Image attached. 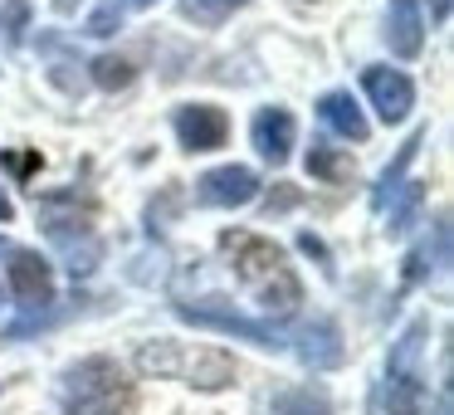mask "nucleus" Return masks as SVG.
Returning a JSON list of instances; mask_svg holds the SVG:
<instances>
[{
	"label": "nucleus",
	"instance_id": "obj_1",
	"mask_svg": "<svg viewBox=\"0 0 454 415\" xmlns=\"http://www.w3.org/2000/svg\"><path fill=\"white\" fill-rule=\"evenodd\" d=\"M215 245H220V254L230 259L235 278L254 294V303L264 308V313H284L288 317L298 303H303V284H298L294 264L284 259V249H278L274 239L249 235V230H225Z\"/></svg>",
	"mask_w": 454,
	"mask_h": 415
},
{
	"label": "nucleus",
	"instance_id": "obj_2",
	"mask_svg": "<svg viewBox=\"0 0 454 415\" xmlns=\"http://www.w3.org/2000/svg\"><path fill=\"white\" fill-rule=\"evenodd\" d=\"M59 411L64 415H132L137 405V386L113 356H83V362L59 372Z\"/></svg>",
	"mask_w": 454,
	"mask_h": 415
},
{
	"label": "nucleus",
	"instance_id": "obj_3",
	"mask_svg": "<svg viewBox=\"0 0 454 415\" xmlns=\"http://www.w3.org/2000/svg\"><path fill=\"white\" fill-rule=\"evenodd\" d=\"M137 366L147 376H171V381H186L196 391H225L235 386V356L220 352V347H186V342H142L137 347Z\"/></svg>",
	"mask_w": 454,
	"mask_h": 415
},
{
	"label": "nucleus",
	"instance_id": "obj_4",
	"mask_svg": "<svg viewBox=\"0 0 454 415\" xmlns=\"http://www.w3.org/2000/svg\"><path fill=\"white\" fill-rule=\"evenodd\" d=\"M425 337H430V323L415 317V323L391 342V356H386V415H420V401H425V386H420Z\"/></svg>",
	"mask_w": 454,
	"mask_h": 415
},
{
	"label": "nucleus",
	"instance_id": "obj_5",
	"mask_svg": "<svg viewBox=\"0 0 454 415\" xmlns=\"http://www.w3.org/2000/svg\"><path fill=\"white\" fill-rule=\"evenodd\" d=\"M171 313L181 317V323H196V327H215V333H230V337H245V342L264 347V352H278V347H288V333L274 323H264V317H249L239 313L230 298H200V303H171Z\"/></svg>",
	"mask_w": 454,
	"mask_h": 415
},
{
	"label": "nucleus",
	"instance_id": "obj_6",
	"mask_svg": "<svg viewBox=\"0 0 454 415\" xmlns=\"http://www.w3.org/2000/svg\"><path fill=\"white\" fill-rule=\"evenodd\" d=\"M362 89H366V98H372L376 118H381L386 128H395V122L411 118V108H415V83L405 79L401 69L366 64V69H362Z\"/></svg>",
	"mask_w": 454,
	"mask_h": 415
},
{
	"label": "nucleus",
	"instance_id": "obj_7",
	"mask_svg": "<svg viewBox=\"0 0 454 415\" xmlns=\"http://www.w3.org/2000/svg\"><path fill=\"white\" fill-rule=\"evenodd\" d=\"M171 128H176V142L186 152H220L230 142V118L215 103H186V108H176Z\"/></svg>",
	"mask_w": 454,
	"mask_h": 415
},
{
	"label": "nucleus",
	"instance_id": "obj_8",
	"mask_svg": "<svg viewBox=\"0 0 454 415\" xmlns=\"http://www.w3.org/2000/svg\"><path fill=\"white\" fill-rule=\"evenodd\" d=\"M259 196V176L249 167H215L196 181V206L206 210H235V206H249Z\"/></svg>",
	"mask_w": 454,
	"mask_h": 415
},
{
	"label": "nucleus",
	"instance_id": "obj_9",
	"mask_svg": "<svg viewBox=\"0 0 454 415\" xmlns=\"http://www.w3.org/2000/svg\"><path fill=\"white\" fill-rule=\"evenodd\" d=\"M294 352L303 366H313V372H327V366H342L347 362V342H342V327L333 323V317H313L308 327H298L294 337Z\"/></svg>",
	"mask_w": 454,
	"mask_h": 415
},
{
	"label": "nucleus",
	"instance_id": "obj_10",
	"mask_svg": "<svg viewBox=\"0 0 454 415\" xmlns=\"http://www.w3.org/2000/svg\"><path fill=\"white\" fill-rule=\"evenodd\" d=\"M249 142H254V152L264 161H274V167H284L288 157H294V142H298V122L288 108H259L254 122H249Z\"/></svg>",
	"mask_w": 454,
	"mask_h": 415
},
{
	"label": "nucleus",
	"instance_id": "obj_11",
	"mask_svg": "<svg viewBox=\"0 0 454 415\" xmlns=\"http://www.w3.org/2000/svg\"><path fill=\"white\" fill-rule=\"evenodd\" d=\"M11 254V288L15 298H25V308L54 303V269L40 249H5Z\"/></svg>",
	"mask_w": 454,
	"mask_h": 415
},
{
	"label": "nucleus",
	"instance_id": "obj_12",
	"mask_svg": "<svg viewBox=\"0 0 454 415\" xmlns=\"http://www.w3.org/2000/svg\"><path fill=\"white\" fill-rule=\"evenodd\" d=\"M317 118H323L327 132H337V137H347V142H366V132H372L362 103H356L347 89L323 93V98H317Z\"/></svg>",
	"mask_w": 454,
	"mask_h": 415
},
{
	"label": "nucleus",
	"instance_id": "obj_13",
	"mask_svg": "<svg viewBox=\"0 0 454 415\" xmlns=\"http://www.w3.org/2000/svg\"><path fill=\"white\" fill-rule=\"evenodd\" d=\"M386 44L401 59H415L425 50V20L415 0H391V15H386Z\"/></svg>",
	"mask_w": 454,
	"mask_h": 415
},
{
	"label": "nucleus",
	"instance_id": "obj_14",
	"mask_svg": "<svg viewBox=\"0 0 454 415\" xmlns=\"http://www.w3.org/2000/svg\"><path fill=\"white\" fill-rule=\"evenodd\" d=\"M444 259H450V220L440 215V220H434V239H420V245L405 254V288L425 284Z\"/></svg>",
	"mask_w": 454,
	"mask_h": 415
},
{
	"label": "nucleus",
	"instance_id": "obj_15",
	"mask_svg": "<svg viewBox=\"0 0 454 415\" xmlns=\"http://www.w3.org/2000/svg\"><path fill=\"white\" fill-rule=\"evenodd\" d=\"M425 137H430V128H415L411 137L401 142V152H395V161L381 171V181H376V191H372V206L376 210H386V200H391V191L401 186V176H405V167H411L415 157H420V147H425Z\"/></svg>",
	"mask_w": 454,
	"mask_h": 415
},
{
	"label": "nucleus",
	"instance_id": "obj_16",
	"mask_svg": "<svg viewBox=\"0 0 454 415\" xmlns=\"http://www.w3.org/2000/svg\"><path fill=\"white\" fill-rule=\"evenodd\" d=\"M40 50H44V54H54L50 83H54V89H64V93H74V98H79V93H83V74H74V69H83V64H79V59H69V44H64L59 35H40Z\"/></svg>",
	"mask_w": 454,
	"mask_h": 415
},
{
	"label": "nucleus",
	"instance_id": "obj_17",
	"mask_svg": "<svg viewBox=\"0 0 454 415\" xmlns=\"http://www.w3.org/2000/svg\"><path fill=\"white\" fill-rule=\"evenodd\" d=\"M308 171H313L317 181H327V186H342V181H352V157H347L342 147L313 142V152H308Z\"/></svg>",
	"mask_w": 454,
	"mask_h": 415
},
{
	"label": "nucleus",
	"instance_id": "obj_18",
	"mask_svg": "<svg viewBox=\"0 0 454 415\" xmlns=\"http://www.w3.org/2000/svg\"><path fill=\"white\" fill-rule=\"evenodd\" d=\"M93 83H98L103 93H118V89H132V79H137V64L122 59V54H98V59L89 64Z\"/></svg>",
	"mask_w": 454,
	"mask_h": 415
},
{
	"label": "nucleus",
	"instance_id": "obj_19",
	"mask_svg": "<svg viewBox=\"0 0 454 415\" xmlns=\"http://www.w3.org/2000/svg\"><path fill=\"white\" fill-rule=\"evenodd\" d=\"M420 200H425V181H405V186H395L391 191V200H386V206H391V235H401V230H411V220L420 215Z\"/></svg>",
	"mask_w": 454,
	"mask_h": 415
},
{
	"label": "nucleus",
	"instance_id": "obj_20",
	"mask_svg": "<svg viewBox=\"0 0 454 415\" xmlns=\"http://www.w3.org/2000/svg\"><path fill=\"white\" fill-rule=\"evenodd\" d=\"M274 415H333V401H327L323 386H298V391L278 395Z\"/></svg>",
	"mask_w": 454,
	"mask_h": 415
},
{
	"label": "nucleus",
	"instance_id": "obj_21",
	"mask_svg": "<svg viewBox=\"0 0 454 415\" xmlns=\"http://www.w3.org/2000/svg\"><path fill=\"white\" fill-rule=\"evenodd\" d=\"M235 11H245V0H181V15H186V20H196L200 30L225 25Z\"/></svg>",
	"mask_w": 454,
	"mask_h": 415
},
{
	"label": "nucleus",
	"instance_id": "obj_22",
	"mask_svg": "<svg viewBox=\"0 0 454 415\" xmlns=\"http://www.w3.org/2000/svg\"><path fill=\"white\" fill-rule=\"evenodd\" d=\"M64 245V254H69V269L74 274H93V264L103 259V245L93 235H83V239H74V235H54Z\"/></svg>",
	"mask_w": 454,
	"mask_h": 415
},
{
	"label": "nucleus",
	"instance_id": "obj_23",
	"mask_svg": "<svg viewBox=\"0 0 454 415\" xmlns=\"http://www.w3.org/2000/svg\"><path fill=\"white\" fill-rule=\"evenodd\" d=\"M122 11H128V5H118V0H103L98 11L83 20V35H93V40H108V35H118V30H122Z\"/></svg>",
	"mask_w": 454,
	"mask_h": 415
},
{
	"label": "nucleus",
	"instance_id": "obj_24",
	"mask_svg": "<svg viewBox=\"0 0 454 415\" xmlns=\"http://www.w3.org/2000/svg\"><path fill=\"white\" fill-rule=\"evenodd\" d=\"M25 25H30V0H5V5H0V30H5V44H20Z\"/></svg>",
	"mask_w": 454,
	"mask_h": 415
},
{
	"label": "nucleus",
	"instance_id": "obj_25",
	"mask_svg": "<svg viewBox=\"0 0 454 415\" xmlns=\"http://www.w3.org/2000/svg\"><path fill=\"white\" fill-rule=\"evenodd\" d=\"M298 249H303V254H313V259H323V269L333 274V254H327V245L317 235H308V230H303V235H298Z\"/></svg>",
	"mask_w": 454,
	"mask_h": 415
},
{
	"label": "nucleus",
	"instance_id": "obj_26",
	"mask_svg": "<svg viewBox=\"0 0 454 415\" xmlns=\"http://www.w3.org/2000/svg\"><path fill=\"white\" fill-rule=\"evenodd\" d=\"M11 220H15V200L0 191V225H11Z\"/></svg>",
	"mask_w": 454,
	"mask_h": 415
},
{
	"label": "nucleus",
	"instance_id": "obj_27",
	"mask_svg": "<svg viewBox=\"0 0 454 415\" xmlns=\"http://www.w3.org/2000/svg\"><path fill=\"white\" fill-rule=\"evenodd\" d=\"M74 5H79V0H54V11H64V15H69Z\"/></svg>",
	"mask_w": 454,
	"mask_h": 415
},
{
	"label": "nucleus",
	"instance_id": "obj_28",
	"mask_svg": "<svg viewBox=\"0 0 454 415\" xmlns=\"http://www.w3.org/2000/svg\"><path fill=\"white\" fill-rule=\"evenodd\" d=\"M132 11H147V5H157V0H128Z\"/></svg>",
	"mask_w": 454,
	"mask_h": 415
},
{
	"label": "nucleus",
	"instance_id": "obj_29",
	"mask_svg": "<svg viewBox=\"0 0 454 415\" xmlns=\"http://www.w3.org/2000/svg\"><path fill=\"white\" fill-rule=\"evenodd\" d=\"M5 249H11V245H5V239H0V254H5Z\"/></svg>",
	"mask_w": 454,
	"mask_h": 415
}]
</instances>
